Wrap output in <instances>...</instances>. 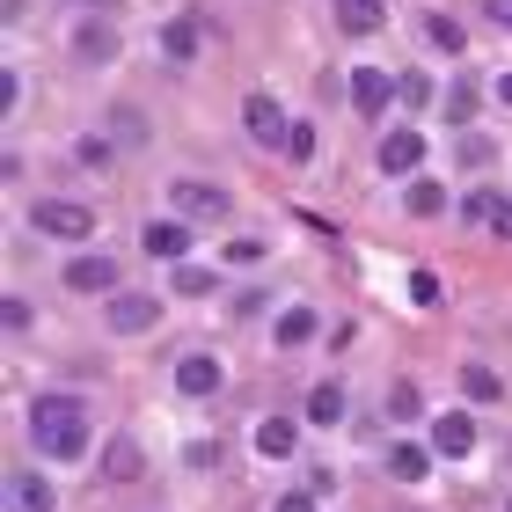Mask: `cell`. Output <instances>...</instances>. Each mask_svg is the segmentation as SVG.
<instances>
[{"instance_id": "cell-22", "label": "cell", "mask_w": 512, "mask_h": 512, "mask_svg": "<svg viewBox=\"0 0 512 512\" xmlns=\"http://www.w3.org/2000/svg\"><path fill=\"white\" fill-rule=\"evenodd\" d=\"M476 103H483V96H476V81H469V74H454V88H447V118H454V125H469V118H476Z\"/></svg>"}, {"instance_id": "cell-13", "label": "cell", "mask_w": 512, "mask_h": 512, "mask_svg": "<svg viewBox=\"0 0 512 512\" xmlns=\"http://www.w3.org/2000/svg\"><path fill=\"white\" fill-rule=\"evenodd\" d=\"M220 381H227V374H220L213 352H183V359H176V388H183V395H213Z\"/></svg>"}, {"instance_id": "cell-1", "label": "cell", "mask_w": 512, "mask_h": 512, "mask_svg": "<svg viewBox=\"0 0 512 512\" xmlns=\"http://www.w3.org/2000/svg\"><path fill=\"white\" fill-rule=\"evenodd\" d=\"M30 439H37V454L74 461V454L88 447V410H81V395H37V410H30Z\"/></svg>"}, {"instance_id": "cell-27", "label": "cell", "mask_w": 512, "mask_h": 512, "mask_svg": "<svg viewBox=\"0 0 512 512\" xmlns=\"http://www.w3.org/2000/svg\"><path fill=\"white\" fill-rule=\"evenodd\" d=\"M74 154L88 161V169H110V154H118V147H110V139H103V132H88V139H81V147H74Z\"/></svg>"}, {"instance_id": "cell-28", "label": "cell", "mask_w": 512, "mask_h": 512, "mask_svg": "<svg viewBox=\"0 0 512 512\" xmlns=\"http://www.w3.org/2000/svg\"><path fill=\"white\" fill-rule=\"evenodd\" d=\"M176 293H213V271H198V264H176V278H169Z\"/></svg>"}, {"instance_id": "cell-5", "label": "cell", "mask_w": 512, "mask_h": 512, "mask_svg": "<svg viewBox=\"0 0 512 512\" xmlns=\"http://www.w3.org/2000/svg\"><path fill=\"white\" fill-rule=\"evenodd\" d=\"M74 59H81V66H110V59H118V22H110V15H81Z\"/></svg>"}, {"instance_id": "cell-25", "label": "cell", "mask_w": 512, "mask_h": 512, "mask_svg": "<svg viewBox=\"0 0 512 512\" xmlns=\"http://www.w3.org/2000/svg\"><path fill=\"white\" fill-rule=\"evenodd\" d=\"M425 410V395H417V381H395L388 388V417H417Z\"/></svg>"}, {"instance_id": "cell-31", "label": "cell", "mask_w": 512, "mask_h": 512, "mask_svg": "<svg viewBox=\"0 0 512 512\" xmlns=\"http://www.w3.org/2000/svg\"><path fill=\"white\" fill-rule=\"evenodd\" d=\"M110 125H118V139H125V147H139V139H147V125H139V110H118Z\"/></svg>"}, {"instance_id": "cell-19", "label": "cell", "mask_w": 512, "mask_h": 512, "mask_svg": "<svg viewBox=\"0 0 512 512\" xmlns=\"http://www.w3.org/2000/svg\"><path fill=\"white\" fill-rule=\"evenodd\" d=\"M461 395H469V403H498V395H505V381L491 374V366H476V359H461Z\"/></svg>"}, {"instance_id": "cell-14", "label": "cell", "mask_w": 512, "mask_h": 512, "mask_svg": "<svg viewBox=\"0 0 512 512\" xmlns=\"http://www.w3.org/2000/svg\"><path fill=\"white\" fill-rule=\"evenodd\" d=\"M417 161H425V132H410V125H403V132H388V139H381V169H388V176H410Z\"/></svg>"}, {"instance_id": "cell-20", "label": "cell", "mask_w": 512, "mask_h": 512, "mask_svg": "<svg viewBox=\"0 0 512 512\" xmlns=\"http://www.w3.org/2000/svg\"><path fill=\"white\" fill-rule=\"evenodd\" d=\"M308 417H315V425H344V388L337 381H315L308 388Z\"/></svg>"}, {"instance_id": "cell-32", "label": "cell", "mask_w": 512, "mask_h": 512, "mask_svg": "<svg viewBox=\"0 0 512 512\" xmlns=\"http://www.w3.org/2000/svg\"><path fill=\"white\" fill-rule=\"evenodd\" d=\"M227 256H235V264H264V242L242 235V242H227Z\"/></svg>"}, {"instance_id": "cell-16", "label": "cell", "mask_w": 512, "mask_h": 512, "mask_svg": "<svg viewBox=\"0 0 512 512\" xmlns=\"http://www.w3.org/2000/svg\"><path fill=\"white\" fill-rule=\"evenodd\" d=\"M293 447H300L293 417H264V425H256V454L264 461H293Z\"/></svg>"}, {"instance_id": "cell-36", "label": "cell", "mask_w": 512, "mask_h": 512, "mask_svg": "<svg viewBox=\"0 0 512 512\" xmlns=\"http://www.w3.org/2000/svg\"><path fill=\"white\" fill-rule=\"evenodd\" d=\"M498 103H512V74H505V81H498Z\"/></svg>"}, {"instance_id": "cell-30", "label": "cell", "mask_w": 512, "mask_h": 512, "mask_svg": "<svg viewBox=\"0 0 512 512\" xmlns=\"http://www.w3.org/2000/svg\"><path fill=\"white\" fill-rule=\"evenodd\" d=\"M410 300H417V308H439V278L432 271H410Z\"/></svg>"}, {"instance_id": "cell-21", "label": "cell", "mask_w": 512, "mask_h": 512, "mask_svg": "<svg viewBox=\"0 0 512 512\" xmlns=\"http://www.w3.org/2000/svg\"><path fill=\"white\" fill-rule=\"evenodd\" d=\"M410 213H417V220H439V213H447V191H439L432 176H417V183H410Z\"/></svg>"}, {"instance_id": "cell-2", "label": "cell", "mask_w": 512, "mask_h": 512, "mask_svg": "<svg viewBox=\"0 0 512 512\" xmlns=\"http://www.w3.org/2000/svg\"><path fill=\"white\" fill-rule=\"evenodd\" d=\"M30 227H37V235H52V242H88V235H96V213L74 205V198H37L30 205Z\"/></svg>"}, {"instance_id": "cell-35", "label": "cell", "mask_w": 512, "mask_h": 512, "mask_svg": "<svg viewBox=\"0 0 512 512\" xmlns=\"http://www.w3.org/2000/svg\"><path fill=\"white\" fill-rule=\"evenodd\" d=\"M483 8H491V22H505V30H512V0H483Z\"/></svg>"}, {"instance_id": "cell-23", "label": "cell", "mask_w": 512, "mask_h": 512, "mask_svg": "<svg viewBox=\"0 0 512 512\" xmlns=\"http://www.w3.org/2000/svg\"><path fill=\"white\" fill-rule=\"evenodd\" d=\"M271 330H278V344H308V337H315V315H308V308H286Z\"/></svg>"}, {"instance_id": "cell-15", "label": "cell", "mask_w": 512, "mask_h": 512, "mask_svg": "<svg viewBox=\"0 0 512 512\" xmlns=\"http://www.w3.org/2000/svg\"><path fill=\"white\" fill-rule=\"evenodd\" d=\"M139 469H147V454H139V439H132V432H118V439H110V447H103V476H110V483H139Z\"/></svg>"}, {"instance_id": "cell-11", "label": "cell", "mask_w": 512, "mask_h": 512, "mask_svg": "<svg viewBox=\"0 0 512 512\" xmlns=\"http://www.w3.org/2000/svg\"><path fill=\"white\" fill-rule=\"evenodd\" d=\"M8 512H52V476L8 469Z\"/></svg>"}, {"instance_id": "cell-6", "label": "cell", "mask_w": 512, "mask_h": 512, "mask_svg": "<svg viewBox=\"0 0 512 512\" xmlns=\"http://www.w3.org/2000/svg\"><path fill=\"white\" fill-rule=\"evenodd\" d=\"M242 125H249L256 147H286V139H293V118H286L271 96H249V103H242Z\"/></svg>"}, {"instance_id": "cell-29", "label": "cell", "mask_w": 512, "mask_h": 512, "mask_svg": "<svg viewBox=\"0 0 512 512\" xmlns=\"http://www.w3.org/2000/svg\"><path fill=\"white\" fill-rule=\"evenodd\" d=\"M395 96L417 110V103H432V81H425V74H395Z\"/></svg>"}, {"instance_id": "cell-17", "label": "cell", "mask_w": 512, "mask_h": 512, "mask_svg": "<svg viewBox=\"0 0 512 512\" xmlns=\"http://www.w3.org/2000/svg\"><path fill=\"white\" fill-rule=\"evenodd\" d=\"M425 469H432V447H417V439H395L388 447V476L395 483H425Z\"/></svg>"}, {"instance_id": "cell-3", "label": "cell", "mask_w": 512, "mask_h": 512, "mask_svg": "<svg viewBox=\"0 0 512 512\" xmlns=\"http://www.w3.org/2000/svg\"><path fill=\"white\" fill-rule=\"evenodd\" d=\"M169 205H176V220H227V191L220 183H198V176L169 183Z\"/></svg>"}, {"instance_id": "cell-7", "label": "cell", "mask_w": 512, "mask_h": 512, "mask_svg": "<svg viewBox=\"0 0 512 512\" xmlns=\"http://www.w3.org/2000/svg\"><path fill=\"white\" fill-rule=\"evenodd\" d=\"M66 286L74 293H118V256H74V264H66Z\"/></svg>"}, {"instance_id": "cell-33", "label": "cell", "mask_w": 512, "mask_h": 512, "mask_svg": "<svg viewBox=\"0 0 512 512\" xmlns=\"http://www.w3.org/2000/svg\"><path fill=\"white\" fill-rule=\"evenodd\" d=\"M286 154H293V161H308V154H315V132H308V125H293V139H286Z\"/></svg>"}, {"instance_id": "cell-38", "label": "cell", "mask_w": 512, "mask_h": 512, "mask_svg": "<svg viewBox=\"0 0 512 512\" xmlns=\"http://www.w3.org/2000/svg\"><path fill=\"white\" fill-rule=\"evenodd\" d=\"M505 469H512V454H505Z\"/></svg>"}, {"instance_id": "cell-18", "label": "cell", "mask_w": 512, "mask_h": 512, "mask_svg": "<svg viewBox=\"0 0 512 512\" xmlns=\"http://www.w3.org/2000/svg\"><path fill=\"white\" fill-rule=\"evenodd\" d=\"M337 22H344L352 37H374L388 15H381V0H337Z\"/></svg>"}, {"instance_id": "cell-4", "label": "cell", "mask_w": 512, "mask_h": 512, "mask_svg": "<svg viewBox=\"0 0 512 512\" xmlns=\"http://www.w3.org/2000/svg\"><path fill=\"white\" fill-rule=\"evenodd\" d=\"M154 322H161L154 293H110V337H147Z\"/></svg>"}, {"instance_id": "cell-10", "label": "cell", "mask_w": 512, "mask_h": 512, "mask_svg": "<svg viewBox=\"0 0 512 512\" xmlns=\"http://www.w3.org/2000/svg\"><path fill=\"white\" fill-rule=\"evenodd\" d=\"M395 96V74H381V66H352V103H359V118H381Z\"/></svg>"}, {"instance_id": "cell-34", "label": "cell", "mask_w": 512, "mask_h": 512, "mask_svg": "<svg viewBox=\"0 0 512 512\" xmlns=\"http://www.w3.org/2000/svg\"><path fill=\"white\" fill-rule=\"evenodd\" d=\"M278 512H315V491H286V498H278Z\"/></svg>"}, {"instance_id": "cell-9", "label": "cell", "mask_w": 512, "mask_h": 512, "mask_svg": "<svg viewBox=\"0 0 512 512\" xmlns=\"http://www.w3.org/2000/svg\"><path fill=\"white\" fill-rule=\"evenodd\" d=\"M147 256L154 264H183V249H191V220H147Z\"/></svg>"}, {"instance_id": "cell-8", "label": "cell", "mask_w": 512, "mask_h": 512, "mask_svg": "<svg viewBox=\"0 0 512 512\" xmlns=\"http://www.w3.org/2000/svg\"><path fill=\"white\" fill-rule=\"evenodd\" d=\"M432 454H461V461H469V454H476V417H469V410L432 417Z\"/></svg>"}, {"instance_id": "cell-24", "label": "cell", "mask_w": 512, "mask_h": 512, "mask_svg": "<svg viewBox=\"0 0 512 512\" xmlns=\"http://www.w3.org/2000/svg\"><path fill=\"white\" fill-rule=\"evenodd\" d=\"M454 154H461V169H491V154H498V147H491V139H476V132H461V139H454Z\"/></svg>"}, {"instance_id": "cell-26", "label": "cell", "mask_w": 512, "mask_h": 512, "mask_svg": "<svg viewBox=\"0 0 512 512\" xmlns=\"http://www.w3.org/2000/svg\"><path fill=\"white\" fill-rule=\"evenodd\" d=\"M425 37L439 44V52H461V22H454V15H432V22H425Z\"/></svg>"}, {"instance_id": "cell-37", "label": "cell", "mask_w": 512, "mask_h": 512, "mask_svg": "<svg viewBox=\"0 0 512 512\" xmlns=\"http://www.w3.org/2000/svg\"><path fill=\"white\" fill-rule=\"evenodd\" d=\"M81 8H118V0H81Z\"/></svg>"}, {"instance_id": "cell-12", "label": "cell", "mask_w": 512, "mask_h": 512, "mask_svg": "<svg viewBox=\"0 0 512 512\" xmlns=\"http://www.w3.org/2000/svg\"><path fill=\"white\" fill-rule=\"evenodd\" d=\"M198 37H205V22H198V15L161 22V59H169V66H191V59H198Z\"/></svg>"}]
</instances>
